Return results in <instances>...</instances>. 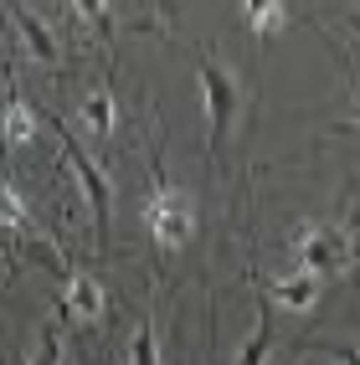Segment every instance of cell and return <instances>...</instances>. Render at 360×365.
Wrapping results in <instances>:
<instances>
[{
  "instance_id": "cell-1",
  "label": "cell",
  "mask_w": 360,
  "mask_h": 365,
  "mask_svg": "<svg viewBox=\"0 0 360 365\" xmlns=\"http://www.w3.org/2000/svg\"><path fill=\"white\" fill-rule=\"evenodd\" d=\"M288 247L299 257V273L319 278V283L350 273V262H355V237L345 227H334V222H304L288 237Z\"/></svg>"
},
{
  "instance_id": "cell-2",
  "label": "cell",
  "mask_w": 360,
  "mask_h": 365,
  "mask_svg": "<svg viewBox=\"0 0 360 365\" xmlns=\"http://www.w3.org/2000/svg\"><path fill=\"white\" fill-rule=\"evenodd\" d=\"M196 72H201V93H206V118H211V150H222V139L237 118V103H242V93H237V78L211 62V57H196Z\"/></svg>"
},
{
  "instance_id": "cell-3",
  "label": "cell",
  "mask_w": 360,
  "mask_h": 365,
  "mask_svg": "<svg viewBox=\"0 0 360 365\" xmlns=\"http://www.w3.org/2000/svg\"><path fill=\"white\" fill-rule=\"evenodd\" d=\"M57 129V139H62V150H67V165H72V175H78V185L88 190V201H93V216H98V232L108 237V222H113V185H108V175L98 165H93L88 155H83V144L67 134V124H52Z\"/></svg>"
},
{
  "instance_id": "cell-4",
  "label": "cell",
  "mask_w": 360,
  "mask_h": 365,
  "mask_svg": "<svg viewBox=\"0 0 360 365\" xmlns=\"http://www.w3.org/2000/svg\"><path fill=\"white\" fill-rule=\"evenodd\" d=\"M144 222H150V237L165 242V247H180V242L196 232V211H190V201L180 196V190H155V201L144 206Z\"/></svg>"
},
{
  "instance_id": "cell-5",
  "label": "cell",
  "mask_w": 360,
  "mask_h": 365,
  "mask_svg": "<svg viewBox=\"0 0 360 365\" xmlns=\"http://www.w3.org/2000/svg\"><path fill=\"white\" fill-rule=\"evenodd\" d=\"M319 288H324L319 278L294 273V278H273V283H268V299H273V304H283V309H294V314H304V309H314Z\"/></svg>"
},
{
  "instance_id": "cell-6",
  "label": "cell",
  "mask_w": 360,
  "mask_h": 365,
  "mask_svg": "<svg viewBox=\"0 0 360 365\" xmlns=\"http://www.w3.org/2000/svg\"><path fill=\"white\" fill-rule=\"evenodd\" d=\"M62 314H78V319H103V294H98V283L83 278V273H67V294L57 304Z\"/></svg>"
},
{
  "instance_id": "cell-7",
  "label": "cell",
  "mask_w": 360,
  "mask_h": 365,
  "mask_svg": "<svg viewBox=\"0 0 360 365\" xmlns=\"http://www.w3.org/2000/svg\"><path fill=\"white\" fill-rule=\"evenodd\" d=\"M16 26L26 31V46H31V57H36V62H57V41L46 36V26H41V21H36L26 6H16Z\"/></svg>"
},
{
  "instance_id": "cell-8",
  "label": "cell",
  "mask_w": 360,
  "mask_h": 365,
  "mask_svg": "<svg viewBox=\"0 0 360 365\" xmlns=\"http://www.w3.org/2000/svg\"><path fill=\"white\" fill-rule=\"evenodd\" d=\"M31 134H36V108L21 103L11 93V98H6V144H26Z\"/></svg>"
},
{
  "instance_id": "cell-9",
  "label": "cell",
  "mask_w": 360,
  "mask_h": 365,
  "mask_svg": "<svg viewBox=\"0 0 360 365\" xmlns=\"http://www.w3.org/2000/svg\"><path fill=\"white\" fill-rule=\"evenodd\" d=\"M0 222L16 227L21 237H31V211H26V201H21V190L6 185V180H0Z\"/></svg>"
},
{
  "instance_id": "cell-10",
  "label": "cell",
  "mask_w": 360,
  "mask_h": 365,
  "mask_svg": "<svg viewBox=\"0 0 360 365\" xmlns=\"http://www.w3.org/2000/svg\"><path fill=\"white\" fill-rule=\"evenodd\" d=\"M268 350H273V319H268V314H257V329H252V339L242 345L237 365H262V360H268Z\"/></svg>"
},
{
  "instance_id": "cell-11",
  "label": "cell",
  "mask_w": 360,
  "mask_h": 365,
  "mask_svg": "<svg viewBox=\"0 0 360 365\" xmlns=\"http://www.w3.org/2000/svg\"><path fill=\"white\" fill-rule=\"evenodd\" d=\"M83 124L93 134H113V98L108 93H93V98L83 103Z\"/></svg>"
},
{
  "instance_id": "cell-12",
  "label": "cell",
  "mask_w": 360,
  "mask_h": 365,
  "mask_svg": "<svg viewBox=\"0 0 360 365\" xmlns=\"http://www.w3.org/2000/svg\"><path fill=\"white\" fill-rule=\"evenodd\" d=\"M242 16L252 21V31L262 36V31H273L278 21L288 16V6H278V0H262V6H257V0H252V6H242Z\"/></svg>"
},
{
  "instance_id": "cell-13",
  "label": "cell",
  "mask_w": 360,
  "mask_h": 365,
  "mask_svg": "<svg viewBox=\"0 0 360 365\" xmlns=\"http://www.w3.org/2000/svg\"><path fill=\"white\" fill-rule=\"evenodd\" d=\"M134 365H160V350H155V324H150V319L134 329Z\"/></svg>"
},
{
  "instance_id": "cell-14",
  "label": "cell",
  "mask_w": 360,
  "mask_h": 365,
  "mask_svg": "<svg viewBox=\"0 0 360 365\" xmlns=\"http://www.w3.org/2000/svg\"><path fill=\"white\" fill-rule=\"evenodd\" d=\"M57 360H62V334L46 329V334H41V350L31 355V365H57Z\"/></svg>"
},
{
  "instance_id": "cell-15",
  "label": "cell",
  "mask_w": 360,
  "mask_h": 365,
  "mask_svg": "<svg viewBox=\"0 0 360 365\" xmlns=\"http://www.w3.org/2000/svg\"><path fill=\"white\" fill-rule=\"evenodd\" d=\"M329 360H340V365H360V350L355 345H319Z\"/></svg>"
},
{
  "instance_id": "cell-16",
  "label": "cell",
  "mask_w": 360,
  "mask_h": 365,
  "mask_svg": "<svg viewBox=\"0 0 360 365\" xmlns=\"http://www.w3.org/2000/svg\"><path fill=\"white\" fill-rule=\"evenodd\" d=\"M350 124H360V88H355V103H350V113H345V129Z\"/></svg>"
},
{
  "instance_id": "cell-17",
  "label": "cell",
  "mask_w": 360,
  "mask_h": 365,
  "mask_svg": "<svg viewBox=\"0 0 360 365\" xmlns=\"http://www.w3.org/2000/svg\"><path fill=\"white\" fill-rule=\"evenodd\" d=\"M6 278H11V273H6V262H0V288H6Z\"/></svg>"
}]
</instances>
